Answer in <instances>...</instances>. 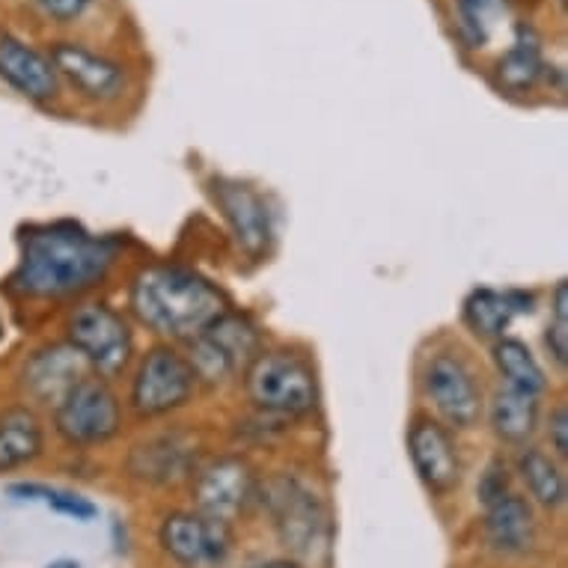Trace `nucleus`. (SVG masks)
<instances>
[{
	"label": "nucleus",
	"mask_w": 568,
	"mask_h": 568,
	"mask_svg": "<svg viewBox=\"0 0 568 568\" xmlns=\"http://www.w3.org/2000/svg\"><path fill=\"white\" fill-rule=\"evenodd\" d=\"M120 244L99 239L78 224L33 226L21 235L19 262L10 274V292L24 301L84 298L111 277Z\"/></svg>",
	"instance_id": "nucleus-1"
},
{
	"label": "nucleus",
	"mask_w": 568,
	"mask_h": 568,
	"mask_svg": "<svg viewBox=\"0 0 568 568\" xmlns=\"http://www.w3.org/2000/svg\"><path fill=\"white\" fill-rule=\"evenodd\" d=\"M230 310L212 280L185 265L155 262L129 283V316L164 343L185 345Z\"/></svg>",
	"instance_id": "nucleus-2"
},
{
	"label": "nucleus",
	"mask_w": 568,
	"mask_h": 568,
	"mask_svg": "<svg viewBox=\"0 0 568 568\" xmlns=\"http://www.w3.org/2000/svg\"><path fill=\"white\" fill-rule=\"evenodd\" d=\"M244 396L274 419L310 417L318 408L316 366L295 348H262L242 373Z\"/></svg>",
	"instance_id": "nucleus-3"
},
{
	"label": "nucleus",
	"mask_w": 568,
	"mask_h": 568,
	"mask_svg": "<svg viewBox=\"0 0 568 568\" xmlns=\"http://www.w3.org/2000/svg\"><path fill=\"white\" fill-rule=\"evenodd\" d=\"M419 393L432 417L449 432H470L483 423L485 387L465 352L453 345L432 348L419 366Z\"/></svg>",
	"instance_id": "nucleus-4"
},
{
	"label": "nucleus",
	"mask_w": 568,
	"mask_h": 568,
	"mask_svg": "<svg viewBox=\"0 0 568 568\" xmlns=\"http://www.w3.org/2000/svg\"><path fill=\"white\" fill-rule=\"evenodd\" d=\"M65 343L84 361L90 375L113 382L134 364V327L129 316L108 301L75 304L65 318Z\"/></svg>",
	"instance_id": "nucleus-5"
},
{
	"label": "nucleus",
	"mask_w": 568,
	"mask_h": 568,
	"mask_svg": "<svg viewBox=\"0 0 568 568\" xmlns=\"http://www.w3.org/2000/svg\"><path fill=\"white\" fill-rule=\"evenodd\" d=\"M200 384L185 352L173 343H155L131 369L129 408L138 419H164L194 402Z\"/></svg>",
	"instance_id": "nucleus-6"
},
{
	"label": "nucleus",
	"mask_w": 568,
	"mask_h": 568,
	"mask_svg": "<svg viewBox=\"0 0 568 568\" xmlns=\"http://www.w3.org/2000/svg\"><path fill=\"white\" fill-rule=\"evenodd\" d=\"M51 426L69 449H102L122 435L125 408L111 382L84 375L51 408Z\"/></svg>",
	"instance_id": "nucleus-7"
},
{
	"label": "nucleus",
	"mask_w": 568,
	"mask_h": 568,
	"mask_svg": "<svg viewBox=\"0 0 568 568\" xmlns=\"http://www.w3.org/2000/svg\"><path fill=\"white\" fill-rule=\"evenodd\" d=\"M256 500L268 513L280 541L295 554L307 557L325 545L327 513L322 497L313 491V485L304 483L295 474H271L256 485Z\"/></svg>",
	"instance_id": "nucleus-8"
},
{
	"label": "nucleus",
	"mask_w": 568,
	"mask_h": 568,
	"mask_svg": "<svg viewBox=\"0 0 568 568\" xmlns=\"http://www.w3.org/2000/svg\"><path fill=\"white\" fill-rule=\"evenodd\" d=\"M260 352V327L235 310H226L203 334L185 343V357L194 369L196 384H205V387H224L226 382H233Z\"/></svg>",
	"instance_id": "nucleus-9"
},
{
	"label": "nucleus",
	"mask_w": 568,
	"mask_h": 568,
	"mask_svg": "<svg viewBox=\"0 0 568 568\" xmlns=\"http://www.w3.org/2000/svg\"><path fill=\"white\" fill-rule=\"evenodd\" d=\"M260 476L253 465L239 453H224L196 465L191 476V500L205 518L235 524L256 500Z\"/></svg>",
	"instance_id": "nucleus-10"
},
{
	"label": "nucleus",
	"mask_w": 568,
	"mask_h": 568,
	"mask_svg": "<svg viewBox=\"0 0 568 568\" xmlns=\"http://www.w3.org/2000/svg\"><path fill=\"white\" fill-rule=\"evenodd\" d=\"M159 545L179 568H217L233 554V524L205 518L196 509L164 515Z\"/></svg>",
	"instance_id": "nucleus-11"
},
{
	"label": "nucleus",
	"mask_w": 568,
	"mask_h": 568,
	"mask_svg": "<svg viewBox=\"0 0 568 568\" xmlns=\"http://www.w3.org/2000/svg\"><path fill=\"white\" fill-rule=\"evenodd\" d=\"M408 458L414 465V474L432 497H438V500L449 497L462 485L465 465H462L456 435L432 414H419L410 419Z\"/></svg>",
	"instance_id": "nucleus-12"
},
{
	"label": "nucleus",
	"mask_w": 568,
	"mask_h": 568,
	"mask_svg": "<svg viewBox=\"0 0 568 568\" xmlns=\"http://www.w3.org/2000/svg\"><path fill=\"white\" fill-rule=\"evenodd\" d=\"M217 209L224 212V221L230 224L239 251L251 262H262L268 256L274 244V217L268 212L265 196L256 187L235 182V179H215Z\"/></svg>",
	"instance_id": "nucleus-13"
},
{
	"label": "nucleus",
	"mask_w": 568,
	"mask_h": 568,
	"mask_svg": "<svg viewBox=\"0 0 568 568\" xmlns=\"http://www.w3.org/2000/svg\"><path fill=\"white\" fill-rule=\"evenodd\" d=\"M84 375H90V369L65 339L42 345L37 352H30L24 366H21L19 384L24 399H28L24 405L51 410Z\"/></svg>",
	"instance_id": "nucleus-14"
},
{
	"label": "nucleus",
	"mask_w": 568,
	"mask_h": 568,
	"mask_svg": "<svg viewBox=\"0 0 568 568\" xmlns=\"http://www.w3.org/2000/svg\"><path fill=\"white\" fill-rule=\"evenodd\" d=\"M196 447L182 435V432H159L152 438L140 440L131 447L125 458V470L131 479H140L143 485L168 488L182 479H191L196 470Z\"/></svg>",
	"instance_id": "nucleus-15"
},
{
	"label": "nucleus",
	"mask_w": 568,
	"mask_h": 568,
	"mask_svg": "<svg viewBox=\"0 0 568 568\" xmlns=\"http://www.w3.org/2000/svg\"><path fill=\"white\" fill-rule=\"evenodd\" d=\"M51 63H54L57 75H63L87 102L102 104L113 102V99L122 95V87H125L122 65L113 63L111 57L95 54L87 45H78V42H54V48H51Z\"/></svg>",
	"instance_id": "nucleus-16"
},
{
	"label": "nucleus",
	"mask_w": 568,
	"mask_h": 568,
	"mask_svg": "<svg viewBox=\"0 0 568 568\" xmlns=\"http://www.w3.org/2000/svg\"><path fill=\"white\" fill-rule=\"evenodd\" d=\"M483 536L497 557H527L539 545L536 506L518 491L497 497L483 506Z\"/></svg>",
	"instance_id": "nucleus-17"
},
{
	"label": "nucleus",
	"mask_w": 568,
	"mask_h": 568,
	"mask_svg": "<svg viewBox=\"0 0 568 568\" xmlns=\"http://www.w3.org/2000/svg\"><path fill=\"white\" fill-rule=\"evenodd\" d=\"M536 295L524 290L497 292L491 286H476L462 304V322L476 339L494 343L500 336L509 334L515 316H530Z\"/></svg>",
	"instance_id": "nucleus-18"
},
{
	"label": "nucleus",
	"mask_w": 568,
	"mask_h": 568,
	"mask_svg": "<svg viewBox=\"0 0 568 568\" xmlns=\"http://www.w3.org/2000/svg\"><path fill=\"white\" fill-rule=\"evenodd\" d=\"M0 78L30 102H51L60 93L51 57L16 37H0Z\"/></svg>",
	"instance_id": "nucleus-19"
},
{
	"label": "nucleus",
	"mask_w": 568,
	"mask_h": 568,
	"mask_svg": "<svg viewBox=\"0 0 568 568\" xmlns=\"http://www.w3.org/2000/svg\"><path fill=\"white\" fill-rule=\"evenodd\" d=\"M485 419L494 440L509 449H521L532 444L541 426V399L524 396L509 387H497L491 396H485Z\"/></svg>",
	"instance_id": "nucleus-20"
},
{
	"label": "nucleus",
	"mask_w": 568,
	"mask_h": 568,
	"mask_svg": "<svg viewBox=\"0 0 568 568\" xmlns=\"http://www.w3.org/2000/svg\"><path fill=\"white\" fill-rule=\"evenodd\" d=\"M45 456V423L30 405L0 410V474L37 465Z\"/></svg>",
	"instance_id": "nucleus-21"
},
{
	"label": "nucleus",
	"mask_w": 568,
	"mask_h": 568,
	"mask_svg": "<svg viewBox=\"0 0 568 568\" xmlns=\"http://www.w3.org/2000/svg\"><path fill=\"white\" fill-rule=\"evenodd\" d=\"M513 474L521 479L524 491H527L524 497H527L532 506H541V509H548V513L566 506V470H562V465H559L557 458L550 456L548 449L536 447V444H527V447L518 449Z\"/></svg>",
	"instance_id": "nucleus-22"
},
{
	"label": "nucleus",
	"mask_w": 568,
	"mask_h": 568,
	"mask_svg": "<svg viewBox=\"0 0 568 568\" xmlns=\"http://www.w3.org/2000/svg\"><path fill=\"white\" fill-rule=\"evenodd\" d=\"M491 364L494 373L500 375V384L509 390H518L524 396H536L541 399L548 393L550 382L545 366L539 364V357L532 354V348L518 336H500L491 343Z\"/></svg>",
	"instance_id": "nucleus-23"
},
{
	"label": "nucleus",
	"mask_w": 568,
	"mask_h": 568,
	"mask_svg": "<svg viewBox=\"0 0 568 568\" xmlns=\"http://www.w3.org/2000/svg\"><path fill=\"white\" fill-rule=\"evenodd\" d=\"M541 72H545V60H541L539 33L530 24H518L513 45L497 60V84L509 93H527L536 87Z\"/></svg>",
	"instance_id": "nucleus-24"
},
{
	"label": "nucleus",
	"mask_w": 568,
	"mask_h": 568,
	"mask_svg": "<svg viewBox=\"0 0 568 568\" xmlns=\"http://www.w3.org/2000/svg\"><path fill=\"white\" fill-rule=\"evenodd\" d=\"M10 497H16V500H30V504L39 500V504L51 506L57 515H65V518L81 524H90L99 515V506L93 500H87L84 494L65 491V488H51V485L42 483H12Z\"/></svg>",
	"instance_id": "nucleus-25"
},
{
	"label": "nucleus",
	"mask_w": 568,
	"mask_h": 568,
	"mask_svg": "<svg viewBox=\"0 0 568 568\" xmlns=\"http://www.w3.org/2000/svg\"><path fill=\"white\" fill-rule=\"evenodd\" d=\"M458 30L470 48H485L491 42L497 24L506 19V0H456Z\"/></svg>",
	"instance_id": "nucleus-26"
},
{
	"label": "nucleus",
	"mask_w": 568,
	"mask_h": 568,
	"mask_svg": "<svg viewBox=\"0 0 568 568\" xmlns=\"http://www.w3.org/2000/svg\"><path fill=\"white\" fill-rule=\"evenodd\" d=\"M545 352L559 369L568 366V283L559 280L550 292L548 325H545Z\"/></svg>",
	"instance_id": "nucleus-27"
},
{
	"label": "nucleus",
	"mask_w": 568,
	"mask_h": 568,
	"mask_svg": "<svg viewBox=\"0 0 568 568\" xmlns=\"http://www.w3.org/2000/svg\"><path fill=\"white\" fill-rule=\"evenodd\" d=\"M513 479L515 474H513V467H509V462H504V458H491L488 467H485V474L479 476V485H476V497H479V504L488 506L494 504L497 497L515 491Z\"/></svg>",
	"instance_id": "nucleus-28"
},
{
	"label": "nucleus",
	"mask_w": 568,
	"mask_h": 568,
	"mask_svg": "<svg viewBox=\"0 0 568 568\" xmlns=\"http://www.w3.org/2000/svg\"><path fill=\"white\" fill-rule=\"evenodd\" d=\"M545 440H548V453L557 458L559 465H566L568 458V405L557 402L545 417Z\"/></svg>",
	"instance_id": "nucleus-29"
},
{
	"label": "nucleus",
	"mask_w": 568,
	"mask_h": 568,
	"mask_svg": "<svg viewBox=\"0 0 568 568\" xmlns=\"http://www.w3.org/2000/svg\"><path fill=\"white\" fill-rule=\"evenodd\" d=\"M37 3L48 19L60 21V24L78 21L90 7H93V0H37Z\"/></svg>",
	"instance_id": "nucleus-30"
},
{
	"label": "nucleus",
	"mask_w": 568,
	"mask_h": 568,
	"mask_svg": "<svg viewBox=\"0 0 568 568\" xmlns=\"http://www.w3.org/2000/svg\"><path fill=\"white\" fill-rule=\"evenodd\" d=\"M251 568H304L298 559H268V562H260V566Z\"/></svg>",
	"instance_id": "nucleus-31"
},
{
	"label": "nucleus",
	"mask_w": 568,
	"mask_h": 568,
	"mask_svg": "<svg viewBox=\"0 0 568 568\" xmlns=\"http://www.w3.org/2000/svg\"><path fill=\"white\" fill-rule=\"evenodd\" d=\"M45 568H81L78 559H54V562H48Z\"/></svg>",
	"instance_id": "nucleus-32"
},
{
	"label": "nucleus",
	"mask_w": 568,
	"mask_h": 568,
	"mask_svg": "<svg viewBox=\"0 0 568 568\" xmlns=\"http://www.w3.org/2000/svg\"><path fill=\"white\" fill-rule=\"evenodd\" d=\"M3 334H7V327H3V316H0V339H3Z\"/></svg>",
	"instance_id": "nucleus-33"
}]
</instances>
